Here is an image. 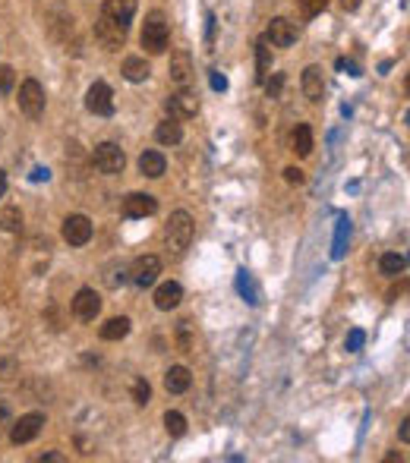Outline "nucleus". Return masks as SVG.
Returning a JSON list of instances; mask_svg holds the SVG:
<instances>
[{"label": "nucleus", "mask_w": 410, "mask_h": 463, "mask_svg": "<svg viewBox=\"0 0 410 463\" xmlns=\"http://www.w3.org/2000/svg\"><path fill=\"white\" fill-rule=\"evenodd\" d=\"M139 41L149 54L167 51V45H171V25H167V16H164L161 10H152V13L145 16V25H142Z\"/></svg>", "instance_id": "nucleus-1"}, {"label": "nucleus", "mask_w": 410, "mask_h": 463, "mask_svg": "<svg viewBox=\"0 0 410 463\" xmlns=\"http://www.w3.org/2000/svg\"><path fill=\"white\" fill-rule=\"evenodd\" d=\"M193 233H196L193 215L180 208V211H174L171 221H167V227H164V243H167V249H171L174 255H180V252H187V249H189Z\"/></svg>", "instance_id": "nucleus-2"}, {"label": "nucleus", "mask_w": 410, "mask_h": 463, "mask_svg": "<svg viewBox=\"0 0 410 463\" xmlns=\"http://www.w3.org/2000/svg\"><path fill=\"white\" fill-rule=\"evenodd\" d=\"M92 164H95L98 173H123V167H127V155H123L120 145L101 142V145H95V151H92Z\"/></svg>", "instance_id": "nucleus-3"}, {"label": "nucleus", "mask_w": 410, "mask_h": 463, "mask_svg": "<svg viewBox=\"0 0 410 463\" xmlns=\"http://www.w3.org/2000/svg\"><path fill=\"white\" fill-rule=\"evenodd\" d=\"M95 38H98V45L105 47V51H120V47L127 45V25L114 23L111 16L101 13L95 19Z\"/></svg>", "instance_id": "nucleus-4"}, {"label": "nucleus", "mask_w": 410, "mask_h": 463, "mask_svg": "<svg viewBox=\"0 0 410 463\" xmlns=\"http://www.w3.org/2000/svg\"><path fill=\"white\" fill-rule=\"evenodd\" d=\"M41 429H45V413H25V416L10 422V441L13 444H29V441H35L41 435Z\"/></svg>", "instance_id": "nucleus-5"}, {"label": "nucleus", "mask_w": 410, "mask_h": 463, "mask_svg": "<svg viewBox=\"0 0 410 463\" xmlns=\"http://www.w3.org/2000/svg\"><path fill=\"white\" fill-rule=\"evenodd\" d=\"M158 274H161V259L158 255H139V259L130 265V271H127V277L133 281L136 287H152L158 281Z\"/></svg>", "instance_id": "nucleus-6"}, {"label": "nucleus", "mask_w": 410, "mask_h": 463, "mask_svg": "<svg viewBox=\"0 0 410 463\" xmlns=\"http://www.w3.org/2000/svg\"><path fill=\"white\" fill-rule=\"evenodd\" d=\"M19 107H23V114L32 120L45 114V89H41L38 79H25V83L19 85Z\"/></svg>", "instance_id": "nucleus-7"}, {"label": "nucleus", "mask_w": 410, "mask_h": 463, "mask_svg": "<svg viewBox=\"0 0 410 463\" xmlns=\"http://www.w3.org/2000/svg\"><path fill=\"white\" fill-rule=\"evenodd\" d=\"M85 107H89L95 117H111L114 114V91L107 83H92L85 91Z\"/></svg>", "instance_id": "nucleus-8"}, {"label": "nucleus", "mask_w": 410, "mask_h": 463, "mask_svg": "<svg viewBox=\"0 0 410 463\" xmlns=\"http://www.w3.org/2000/svg\"><path fill=\"white\" fill-rule=\"evenodd\" d=\"M101 312V297L92 287H82L73 297V315L79 321H95V315Z\"/></svg>", "instance_id": "nucleus-9"}, {"label": "nucleus", "mask_w": 410, "mask_h": 463, "mask_svg": "<svg viewBox=\"0 0 410 463\" xmlns=\"http://www.w3.org/2000/svg\"><path fill=\"white\" fill-rule=\"evenodd\" d=\"M265 41L275 47H291L297 41V25L291 19H284V16H275L269 23V29H265Z\"/></svg>", "instance_id": "nucleus-10"}, {"label": "nucleus", "mask_w": 410, "mask_h": 463, "mask_svg": "<svg viewBox=\"0 0 410 463\" xmlns=\"http://www.w3.org/2000/svg\"><path fill=\"white\" fill-rule=\"evenodd\" d=\"M63 239H67L70 246H85L92 239V221L85 215H70L67 221H63Z\"/></svg>", "instance_id": "nucleus-11"}, {"label": "nucleus", "mask_w": 410, "mask_h": 463, "mask_svg": "<svg viewBox=\"0 0 410 463\" xmlns=\"http://www.w3.org/2000/svg\"><path fill=\"white\" fill-rule=\"evenodd\" d=\"M158 211V199L149 193H130L127 199H123V217H130V221H136V217H149Z\"/></svg>", "instance_id": "nucleus-12"}, {"label": "nucleus", "mask_w": 410, "mask_h": 463, "mask_svg": "<svg viewBox=\"0 0 410 463\" xmlns=\"http://www.w3.org/2000/svg\"><path fill=\"white\" fill-rule=\"evenodd\" d=\"M167 114H171L174 120H189L199 114V98L193 95V91H177V95L167 98Z\"/></svg>", "instance_id": "nucleus-13"}, {"label": "nucleus", "mask_w": 410, "mask_h": 463, "mask_svg": "<svg viewBox=\"0 0 410 463\" xmlns=\"http://www.w3.org/2000/svg\"><path fill=\"white\" fill-rule=\"evenodd\" d=\"M300 85H303V95L313 101V105H319L322 95H325V79H322V67H306L303 69V79H300Z\"/></svg>", "instance_id": "nucleus-14"}, {"label": "nucleus", "mask_w": 410, "mask_h": 463, "mask_svg": "<svg viewBox=\"0 0 410 463\" xmlns=\"http://www.w3.org/2000/svg\"><path fill=\"white\" fill-rule=\"evenodd\" d=\"M167 73H171V83L187 85V83H189V76H193V57H189V51H174V54H171V67H167Z\"/></svg>", "instance_id": "nucleus-15"}, {"label": "nucleus", "mask_w": 410, "mask_h": 463, "mask_svg": "<svg viewBox=\"0 0 410 463\" xmlns=\"http://www.w3.org/2000/svg\"><path fill=\"white\" fill-rule=\"evenodd\" d=\"M136 7H139V0H105V16H111L120 25H130L136 16Z\"/></svg>", "instance_id": "nucleus-16"}, {"label": "nucleus", "mask_w": 410, "mask_h": 463, "mask_svg": "<svg viewBox=\"0 0 410 463\" xmlns=\"http://www.w3.org/2000/svg\"><path fill=\"white\" fill-rule=\"evenodd\" d=\"M180 299H183V287H180L177 281H167V284H161L155 290V306L161 309V312H171V309H177Z\"/></svg>", "instance_id": "nucleus-17"}, {"label": "nucleus", "mask_w": 410, "mask_h": 463, "mask_svg": "<svg viewBox=\"0 0 410 463\" xmlns=\"http://www.w3.org/2000/svg\"><path fill=\"white\" fill-rule=\"evenodd\" d=\"M189 381H193V375H189L187 366H171L164 372V391L167 394H183L189 388Z\"/></svg>", "instance_id": "nucleus-18"}, {"label": "nucleus", "mask_w": 410, "mask_h": 463, "mask_svg": "<svg viewBox=\"0 0 410 463\" xmlns=\"http://www.w3.org/2000/svg\"><path fill=\"white\" fill-rule=\"evenodd\" d=\"M164 171H167V161H164L161 151H142L139 155V173L149 180H158L164 177Z\"/></svg>", "instance_id": "nucleus-19"}, {"label": "nucleus", "mask_w": 410, "mask_h": 463, "mask_svg": "<svg viewBox=\"0 0 410 463\" xmlns=\"http://www.w3.org/2000/svg\"><path fill=\"white\" fill-rule=\"evenodd\" d=\"M120 73H123L127 83H145V79L152 76V67H149V60H145V57H127Z\"/></svg>", "instance_id": "nucleus-20"}, {"label": "nucleus", "mask_w": 410, "mask_h": 463, "mask_svg": "<svg viewBox=\"0 0 410 463\" xmlns=\"http://www.w3.org/2000/svg\"><path fill=\"white\" fill-rule=\"evenodd\" d=\"M291 149L297 151L300 158L313 155V127H309V123H297V129H294V136H291Z\"/></svg>", "instance_id": "nucleus-21"}, {"label": "nucleus", "mask_w": 410, "mask_h": 463, "mask_svg": "<svg viewBox=\"0 0 410 463\" xmlns=\"http://www.w3.org/2000/svg\"><path fill=\"white\" fill-rule=\"evenodd\" d=\"M155 139L161 145H180V139H183V127H180L177 120H161L155 127Z\"/></svg>", "instance_id": "nucleus-22"}, {"label": "nucleus", "mask_w": 410, "mask_h": 463, "mask_svg": "<svg viewBox=\"0 0 410 463\" xmlns=\"http://www.w3.org/2000/svg\"><path fill=\"white\" fill-rule=\"evenodd\" d=\"M101 341H123V337L130 334V319L127 315H117V319H107L105 325H101Z\"/></svg>", "instance_id": "nucleus-23"}, {"label": "nucleus", "mask_w": 410, "mask_h": 463, "mask_svg": "<svg viewBox=\"0 0 410 463\" xmlns=\"http://www.w3.org/2000/svg\"><path fill=\"white\" fill-rule=\"evenodd\" d=\"M269 73H271V47L265 38H259L256 41V83L269 79Z\"/></svg>", "instance_id": "nucleus-24"}, {"label": "nucleus", "mask_w": 410, "mask_h": 463, "mask_svg": "<svg viewBox=\"0 0 410 463\" xmlns=\"http://www.w3.org/2000/svg\"><path fill=\"white\" fill-rule=\"evenodd\" d=\"M347 239H351V221L347 217H338V227H335V243H331V259L341 261L344 252H347Z\"/></svg>", "instance_id": "nucleus-25"}, {"label": "nucleus", "mask_w": 410, "mask_h": 463, "mask_svg": "<svg viewBox=\"0 0 410 463\" xmlns=\"http://www.w3.org/2000/svg\"><path fill=\"white\" fill-rule=\"evenodd\" d=\"M404 268H407V259H404L401 252H385L379 259V271H382V274H388V277L404 274Z\"/></svg>", "instance_id": "nucleus-26"}, {"label": "nucleus", "mask_w": 410, "mask_h": 463, "mask_svg": "<svg viewBox=\"0 0 410 463\" xmlns=\"http://www.w3.org/2000/svg\"><path fill=\"white\" fill-rule=\"evenodd\" d=\"M0 230H3V233H19V230H23V211H19V205H10V208L0 211Z\"/></svg>", "instance_id": "nucleus-27"}, {"label": "nucleus", "mask_w": 410, "mask_h": 463, "mask_svg": "<svg viewBox=\"0 0 410 463\" xmlns=\"http://www.w3.org/2000/svg\"><path fill=\"white\" fill-rule=\"evenodd\" d=\"M164 429H167L171 438H183V435H187V416L177 410H167L164 413Z\"/></svg>", "instance_id": "nucleus-28"}, {"label": "nucleus", "mask_w": 410, "mask_h": 463, "mask_svg": "<svg viewBox=\"0 0 410 463\" xmlns=\"http://www.w3.org/2000/svg\"><path fill=\"white\" fill-rule=\"evenodd\" d=\"M237 290L246 297V303H253V306H256V303H259V299H256L253 277H249V271H246V268H243V271H237Z\"/></svg>", "instance_id": "nucleus-29"}, {"label": "nucleus", "mask_w": 410, "mask_h": 463, "mask_svg": "<svg viewBox=\"0 0 410 463\" xmlns=\"http://www.w3.org/2000/svg\"><path fill=\"white\" fill-rule=\"evenodd\" d=\"M133 400L139 407H145L152 400V388H149V381H145V378H136L133 381Z\"/></svg>", "instance_id": "nucleus-30"}, {"label": "nucleus", "mask_w": 410, "mask_h": 463, "mask_svg": "<svg viewBox=\"0 0 410 463\" xmlns=\"http://www.w3.org/2000/svg\"><path fill=\"white\" fill-rule=\"evenodd\" d=\"M262 85H265V95H269V98H281L284 73H271V79H262Z\"/></svg>", "instance_id": "nucleus-31"}, {"label": "nucleus", "mask_w": 410, "mask_h": 463, "mask_svg": "<svg viewBox=\"0 0 410 463\" xmlns=\"http://www.w3.org/2000/svg\"><path fill=\"white\" fill-rule=\"evenodd\" d=\"M177 344L183 353L193 350V334H189V321H180L177 325Z\"/></svg>", "instance_id": "nucleus-32"}, {"label": "nucleus", "mask_w": 410, "mask_h": 463, "mask_svg": "<svg viewBox=\"0 0 410 463\" xmlns=\"http://www.w3.org/2000/svg\"><path fill=\"white\" fill-rule=\"evenodd\" d=\"M16 85V69L13 67H0V95H10Z\"/></svg>", "instance_id": "nucleus-33"}, {"label": "nucleus", "mask_w": 410, "mask_h": 463, "mask_svg": "<svg viewBox=\"0 0 410 463\" xmlns=\"http://www.w3.org/2000/svg\"><path fill=\"white\" fill-rule=\"evenodd\" d=\"M363 344H366V331H360V328H353L351 334H347V341H344V347H347V353H357V350H363Z\"/></svg>", "instance_id": "nucleus-34"}, {"label": "nucleus", "mask_w": 410, "mask_h": 463, "mask_svg": "<svg viewBox=\"0 0 410 463\" xmlns=\"http://www.w3.org/2000/svg\"><path fill=\"white\" fill-rule=\"evenodd\" d=\"M328 0H300V10H303V16H319L325 13Z\"/></svg>", "instance_id": "nucleus-35"}, {"label": "nucleus", "mask_w": 410, "mask_h": 463, "mask_svg": "<svg viewBox=\"0 0 410 463\" xmlns=\"http://www.w3.org/2000/svg\"><path fill=\"white\" fill-rule=\"evenodd\" d=\"M284 180H287L291 186H300V183L306 180V173L300 171V167H284Z\"/></svg>", "instance_id": "nucleus-36"}, {"label": "nucleus", "mask_w": 410, "mask_h": 463, "mask_svg": "<svg viewBox=\"0 0 410 463\" xmlns=\"http://www.w3.org/2000/svg\"><path fill=\"white\" fill-rule=\"evenodd\" d=\"M209 79H212V89H215V91H224V89H227V79H224V76L218 73V69H212Z\"/></svg>", "instance_id": "nucleus-37"}, {"label": "nucleus", "mask_w": 410, "mask_h": 463, "mask_svg": "<svg viewBox=\"0 0 410 463\" xmlns=\"http://www.w3.org/2000/svg\"><path fill=\"white\" fill-rule=\"evenodd\" d=\"M48 177H51L48 167H35V171H32V183H41V180H48Z\"/></svg>", "instance_id": "nucleus-38"}, {"label": "nucleus", "mask_w": 410, "mask_h": 463, "mask_svg": "<svg viewBox=\"0 0 410 463\" xmlns=\"http://www.w3.org/2000/svg\"><path fill=\"white\" fill-rule=\"evenodd\" d=\"M398 435H401V441H404V444L410 441V422H407V419L401 422V432H398Z\"/></svg>", "instance_id": "nucleus-39"}, {"label": "nucleus", "mask_w": 410, "mask_h": 463, "mask_svg": "<svg viewBox=\"0 0 410 463\" xmlns=\"http://www.w3.org/2000/svg\"><path fill=\"white\" fill-rule=\"evenodd\" d=\"M10 372H13V363H0V378H10Z\"/></svg>", "instance_id": "nucleus-40"}, {"label": "nucleus", "mask_w": 410, "mask_h": 463, "mask_svg": "<svg viewBox=\"0 0 410 463\" xmlns=\"http://www.w3.org/2000/svg\"><path fill=\"white\" fill-rule=\"evenodd\" d=\"M7 422H10V413H7V407H0V432L7 429Z\"/></svg>", "instance_id": "nucleus-41"}, {"label": "nucleus", "mask_w": 410, "mask_h": 463, "mask_svg": "<svg viewBox=\"0 0 410 463\" xmlns=\"http://www.w3.org/2000/svg\"><path fill=\"white\" fill-rule=\"evenodd\" d=\"M341 7H344V10H347V13H353V10H357V7H360V0H341Z\"/></svg>", "instance_id": "nucleus-42"}, {"label": "nucleus", "mask_w": 410, "mask_h": 463, "mask_svg": "<svg viewBox=\"0 0 410 463\" xmlns=\"http://www.w3.org/2000/svg\"><path fill=\"white\" fill-rule=\"evenodd\" d=\"M3 193H7V171H0V199H3Z\"/></svg>", "instance_id": "nucleus-43"}, {"label": "nucleus", "mask_w": 410, "mask_h": 463, "mask_svg": "<svg viewBox=\"0 0 410 463\" xmlns=\"http://www.w3.org/2000/svg\"><path fill=\"white\" fill-rule=\"evenodd\" d=\"M215 41V16H209V45Z\"/></svg>", "instance_id": "nucleus-44"}, {"label": "nucleus", "mask_w": 410, "mask_h": 463, "mask_svg": "<svg viewBox=\"0 0 410 463\" xmlns=\"http://www.w3.org/2000/svg\"><path fill=\"white\" fill-rule=\"evenodd\" d=\"M41 460H48V463H60V460H63V457H60V454H54V451H51V454H45V457H41Z\"/></svg>", "instance_id": "nucleus-45"}]
</instances>
